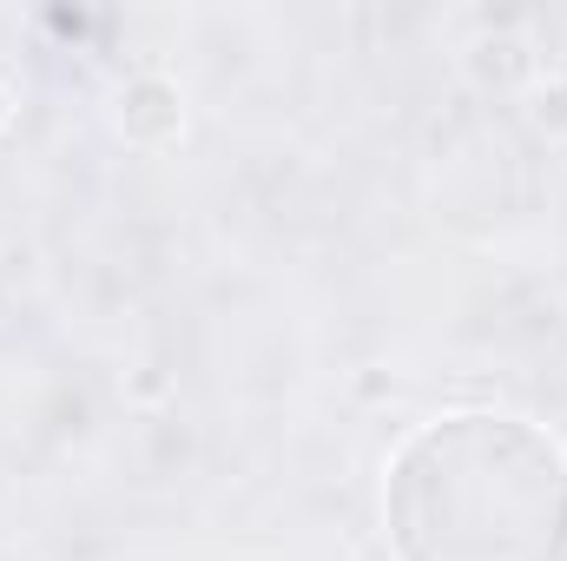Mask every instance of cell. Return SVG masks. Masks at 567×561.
<instances>
[{
    "mask_svg": "<svg viewBox=\"0 0 567 561\" xmlns=\"http://www.w3.org/2000/svg\"><path fill=\"white\" fill-rule=\"evenodd\" d=\"M396 561H567V456L495 410L423 422L383 476Z\"/></svg>",
    "mask_w": 567,
    "mask_h": 561,
    "instance_id": "cell-1",
    "label": "cell"
},
{
    "mask_svg": "<svg viewBox=\"0 0 567 561\" xmlns=\"http://www.w3.org/2000/svg\"><path fill=\"white\" fill-rule=\"evenodd\" d=\"M7 113H13V100H7V86H0V126H7Z\"/></svg>",
    "mask_w": 567,
    "mask_h": 561,
    "instance_id": "cell-2",
    "label": "cell"
}]
</instances>
